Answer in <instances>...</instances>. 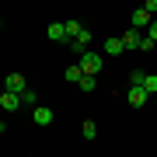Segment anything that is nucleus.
I'll list each match as a JSON object with an SVG mask.
<instances>
[{"mask_svg": "<svg viewBox=\"0 0 157 157\" xmlns=\"http://www.w3.org/2000/svg\"><path fill=\"white\" fill-rule=\"evenodd\" d=\"M32 119L39 126H49L52 122V108H45V105H39V108H32Z\"/></svg>", "mask_w": 157, "mask_h": 157, "instance_id": "nucleus-8", "label": "nucleus"}, {"mask_svg": "<svg viewBox=\"0 0 157 157\" xmlns=\"http://www.w3.org/2000/svg\"><path fill=\"white\" fill-rule=\"evenodd\" d=\"M80 70H84V77H98V70H101V52H84V56H80V63H77Z\"/></svg>", "mask_w": 157, "mask_h": 157, "instance_id": "nucleus-1", "label": "nucleus"}, {"mask_svg": "<svg viewBox=\"0 0 157 157\" xmlns=\"http://www.w3.org/2000/svg\"><path fill=\"white\" fill-rule=\"evenodd\" d=\"M143 35H147V32H136V28H129V32L122 35V45H126V49H140V45H143Z\"/></svg>", "mask_w": 157, "mask_h": 157, "instance_id": "nucleus-3", "label": "nucleus"}, {"mask_svg": "<svg viewBox=\"0 0 157 157\" xmlns=\"http://www.w3.org/2000/svg\"><path fill=\"white\" fill-rule=\"evenodd\" d=\"M143 11L150 14V17H157V0H147V4H143Z\"/></svg>", "mask_w": 157, "mask_h": 157, "instance_id": "nucleus-17", "label": "nucleus"}, {"mask_svg": "<svg viewBox=\"0 0 157 157\" xmlns=\"http://www.w3.org/2000/svg\"><path fill=\"white\" fill-rule=\"evenodd\" d=\"M80 133H84V140H94V136H98V122H91V119H87V122L80 126Z\"/></svg>", "mask_w": 157, "mask_h": 157, "instance_id": "nucleus-13", "label": "nucleus"}, {"mask_svg": "<svg viewBox=\"0 0 157 157\" xmlns=\"http://www.w3.org/2000/svg\"><path fill=\"white\" fill-rule=\"evenodd\" d=\"M63 25H67V39H70V42L80 35V28H84V25H77V21H63Z\"/></svg>", "mask_w": 157, "mask_h": 157, "instance_id": "nucleus-15", "label": "nucleus"}, {"mask_svg": "<svg viewBox=\"0 0 157 157\" xmlns=\"http://www.w3.org/2000/svg\"><path fill=\"white\" fill-rule=\"evenodd\" d=\"M0 108H4V112H17V108H21V94H0Z\"/></svg>", "mask_w": 157, "mask_h": 157, "instance_id": "nucleus-5", "label": "nucleus"}, {"mask_svg": "<svg viewBox=\"0 0 157 157\" xmlns=\"http://www.w3.org/2000/svg\"><path fill=\"white\" fill-rule=\"evenodd\" d=\"M4 91H7V94H21V91H28V84H25L21 73H7V77H4Z\"/></svg>", "mask_w": 157, "mask_h": 157, "instance_id": "nucleus-2", "label": "nucleus"}, {"mask_svg": "<svg viewBox=\"0 0 157 157\" xmlns=\"http://www.w3.org/2000/svg\"><path fill=\"white\" fill-rule=\"evenodd\" d=\"M21 105H28V108H39V94L28 87V91H21Z\"/></svg>", "mask_w": 157, "mask_h": 157, "instance_id": "nucleus-11", "label": "nucleus"}, {"mask_svg": "<svg viewBox=\"0 0 157 157\" xmlns=\"http://www.w3.org/2000/svg\"><path fill=\"white\" fill-rule=\"evenodd\" d=\"M91 39H94V35H91L87 28H80V35L73 39V49H80V56H84V52H87V45H91Z\"/></svg>", "mask_w": 157, "mask_h": 157, "instance_id": "nucleus-9", "label": "nucleus"}, {"mask_svg": "<svg viewBox=\"0 0 157 157\" xmlns=\"http://www.w3.org/2000/svg\"><path fill=\"white\" fill-rule=\"evenodd\" d=\"M45 35H49L52 42H70V39H67V25H63V21H52V25H49V32H45Z\"/></svg>", "mask_w": 157, "mask_h": 157, "instance_id": "nucleus-6", "label": "nucleus"}, {"mask_svg": "<svg viewBox=\"0 0 157 157\" xmlns=\"http://www.w3.org/2000/svg\"><path fill=\"white\" fill-rule=\"evenodd\" d=\"M63 77H67L70 84H80V77H84V70H80V67H67V73H63Z\"/></svg>", "mask_w": 157, "mask_h": 157, "instance_id": "nucleus-12", "label": "nucleus"}, {"mask_svg": "<svg viewBox=\"0 0 157 157\" xmlns=\"http://www.w3.org/2000/svg\"><path fill=\"white\" fill-rule=\"evenodd\" d=\"M143 91L147 94H157V73H147L143 77Z\"/></svg>", "mask_w": 157, "mask_h": 157, "instance_id": "nucleus-14", "label": "nucleus"}, {"mask_svg": "<svg viewBox=\"0 0 157 157\" xmlns=\"http://www.w3.org/2000/svg\"><path fill=\"white\" fill-rule=\"evenodd\" d=\"M150 21H154V17H150V14H147L143 7H140V11H133V25H129V28L143 32V28H150Z\"/></svg>", "mask_w": 157, "mask_h": 157, "instance_id": "nucleus-4", "label": "nucleus"}, {"mask_svg": "<svg viewBox=\"0 0 157 157\" xmlns=\"http://www.w3.org/2000/svg\"><path fill=\"white\" fill-rule=\"evenodd\" d=\"M147 39H150V42H157V17L150 21V28H147Z\"/></svg>", "mask_w": 157, "mask_h": 157, "instance_id": "nucleus-18", "label": "nucleus"}, {"mask_svg": "<svg viewBox=\"0 0 157 157\" xmlns=\"http://www.w3.org/2000/svg\"><path fill=\"white\" fill-rule=\"evenodd\" d=\"M147 98H150V94H147L143 87H129V105H133V108H143Z\"/></svg>", "mask_w": 157, "mask_h": 157, "instance_id": "nucleus-7", "label": "nucleus"}, {"mask_svg": "<svg viewBox=\"0 0 157 157\" xmlns=\"http://www.w3.org/2000/svg\"><path fill=\"white\" fill-rule=\"evenodd\" d=\"M77 87H80V91H94V87H98V77H80Z\"/></svg>", "mask_w": 157, "mask_h": 157, "instance_id": "nucleus-16", "label": "nucleus"}, {"mask_svg": "<svg viewBox=\"0 0 157 157\" xmlns=\"http://www.w3.org/2000/svg\"><path fill=\"white\" fill-rule=\"evenodd\" d=\"M122 52H126L122 39H105V56H122Z\"/></svg>", "mask_w": 157, "mask_h": 157, "instance_id": "nucleus-10", "label": "nucleus"}]
</instances>
